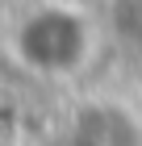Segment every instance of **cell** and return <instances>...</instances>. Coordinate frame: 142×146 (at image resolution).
Returning <instances> with one entry per match:
<instances>
[{
  "instance_id": "1",
  "label": "cell",
  "mask_w": 142,
  "mask_h": 146,
  "mask_svg": "<svg viewBox=\"0 0 142 146\" xmlns=\"http://www.w3.org/2000/svg\"><path fill=\"white\" fill-rule=\"evenodd\" d=\"M88 46H92L88 21L67 4H42V9L25 13L13 29V58L25 71L50 79L71 75L88 58Z\"/></svg>"
}]
</instances>
